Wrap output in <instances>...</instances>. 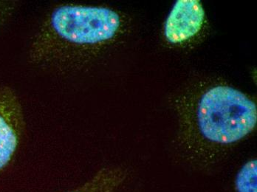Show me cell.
Listing matches in <instances>:
<instances>
[{"label":"cell","instance_id":"obj_7","mask_svg":"<svg viewBox=\"0 0 257 192\" xmlns=\"http://www.w3.org/2000/svg\"><path fill=\"white\" fill-rule=\"evenodd\" d=\"M3 9H6V8H4L3 6V4H0V20H1V15H3L4 14V10Z\"/></svg>","mask_w":257,"mask_h":192},{"label":"cell","instance_id":"obj_6","mask_svg":"<svg viewBox=\"0 0 257 192\" xmlns=\"http://www.w3.org/2000/svg\"><path fill=\"white\" fill-rule=\"evenodd\" d=\"M238 192H256V160L247 162L238 173L236 179Z\"/></svg>","mask_w":257,"mask_h":192},{"label":"cell","instance_id":"obj_4","mask_svg":"<svg viewBox=\"0 0 257 192\" xmlns=\"http://www.w3.org/2000/svg\"><path fill=\"white\" fill-rule=\"evenodd\" d=\"M205 20V11L200 1L180 0L171 11L164 34L171 43H182L198 34Z\"/></svg>","mask_w":257,"mask_h":192},{"label":"cell","instance_id":"obj_5","mask_svg":"<svg viewBox=\"0 0 257 192\" xmlns=\"http://www.w3.org/2000/svg\"><path fill=\"white\" fill-rule=\"evenodd\" d=\"M126 178L121 168H105L81 186L68 192H115Z\"/></svg>","mask_w":257,"mask_h":192},{"label":"cell","instance_id":"obj_2","mask_svg":"<svg viewBox=\"0 0 257 192\" xmlns=\"http://www.w3.org/2000/svg\"><path fill=\"white\" fill-rule=\"evenodd\" d=\"M256 121L255 103L228 86H216L205 93L192 118L199 136L219 146L242 140L254 129Z\"/></svg>","mask_w":257,"mask_h":192},{"label":"cell","instance_id":"obj_3","mask_svg":"<svg viewBox=\"0 0 257 192\" xmlns=\"http://www.w3.org/2000/svg\"><path fill=\"white\" fill-rule=\"evenodd\" d=\"M24 115L13 89L0 86V171L9 164L24 129Z\"/></svg>","mask_w":257,"mask_h":192},{"label":"cell","instance_id":"obj_1","mask_svg":"<svg viewBox=\"0 0 257 192\" xmlns=\"http://www.w3.org/2000/svg\"><path fill=\"white\" fill-rule=\"evenodd\" d=\"M122 24L120 14L107 8L57 6L39 27L31 44L30 57L42 66L77 65L91 51L114 40Z\"/></svg>","mask_w":257,"mask_h":192}]
</instances>
